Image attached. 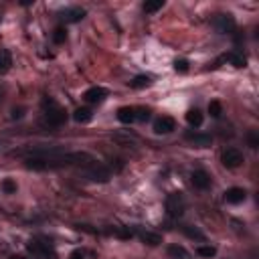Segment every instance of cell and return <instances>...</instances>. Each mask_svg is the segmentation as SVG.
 Returning <instances> with one entry per match:
<instances>
[{"instance_id":"cell-1","label":"cell","mask_w":259,"mask_h":259,"mask_svg":"<svg viewBox=\"0 0 259 259\" xmlns=\"http://www.w3.org/2000/svg\"><path fill=\"white\" fill-rule=\"evenodd\" d=\"M95 162L87 152H67L57 156H43V158H25V166L29 170H59L69 166H87Z\"/></svg>"},{"instance_id":"cell-2","label":"cell","mask_w":259,"mask_h":259,"mask_svg":"<svg viewBox=\"0 0 259 259\" xmlns=\"http://www.w3.org/2000/svg\"><path fill=\"white\" fill-rule=\"evenodd\" d=\"M45 105V114H43V124L49 128H61L65 122H67V114L61 105H57L53 99H45L43 101Z\"/></svg>"},{"instance_id":"cell-3","label":"cell","mask_w":259,"mask_h":259,"mask_svg":"<svg viewBox=\"0 0 259 259\" xmlns=\"http://www.w3.org/2000/svg\"><path fill=\"white\" fill-rule=\"evenodd\" d=\"M27 247H29V251H31L33 255H37L39 259H57V251H55V247L51 245V241L43 239V237H37V239L29 241Z\"/></svg>"},{"instance_id":"cell-4","label":"cell","mask_w":259,"mask_h":259,"mask_svg":"<svg viewBox=\"0 0 259 259\" xmlns=\"http://www.w3.org/2000/svg\"><path fill=\"white\" fill-rule=\"evenodd\" d=\"M83 176L91 180V182H107L112 178V170L107 168L105 164H99V162H91L83 168Z\"/></svg>"},{"instance_id":"cell-5","label":"cell","mask_w":259,"mask_h":259,"mask_svg":"<svg viewBox=\"0 0 259 259\" xmlns=\"http://www.w3.org/2000/svg\"><path fill=\"white\" fill-rule=\"evenodd\" d=\"M164 207H166L168 217L178 219V217H182L184 211H186V201H184V197H182L180 192H170L168 197H166Z\"/></svg>"},{"instance_id":"cell-6","label":"cell","mask_w":259,"mask_h":259,"mask_svg":"<svg viewBox=\"0 0 259 259\" xmlns=\"http://www.w3.org/2000/svg\"><path fill=\"white\" fill-rule=\"evenodd\" d=\"M213 27L217 29V33L221 35H233L237 25H235V18L231 14H217L213 18Z\"/></svg>"},{"instance_id":"cell-7","label":"cell","mask_w":259,"mask_h":259,"mask_svg":"<svg viewBox=\"0 0 259 259\" xmlns=\"http://www.w3.org/2000/svg\"><path fill=\"white\" fill-rule=\"evenodd\" d=\"M221 162H223L225 168H231V170L233 168H239L243 164V154L237 148H227L225 152L221 154Z\"/></svg>"},{"instance_id":"cell-8","label":"cell","mask_w":259,"mask_h":259,"mask_svg":"<svg viewBox=\"0 0 259 259\" xmlns=\"http://www.w3.org/2000/svg\"><path fill=\"white\" fill-rule=\"evenodd\" d=\"M190 182L194 188H199V190H207L211 186V174L205 170H194L192 172V176H190Z\"/></svg>"},{"instance_id":"cell-9","label":"cell","mask_w":259,"mask_h":259,"mask_svg":"<svg viewBox=\"0 0 259 259\" xmlns=\"http://www.w3.org/2000/svg\"><path fill=\"white\" fill-rule=\"evenodd\" d=\"M174 130H176V122L172 118L162 116V118H158L154 122V132L156 134H170V132H174Z\"/></svg>"},{"instance_id":"cell-10","label":"cell","mask_w":259,"mask_h":259,"mask_svg":"<svg viewBox=\"0 0 259 259\" xmlns=\"http://www.w3.org/2000/svg\"><path fill=\"white\" fill-rule=\"evenodd\" d=\"M184 138H186L188 142H192L194 146H199V148H209L211 142H213L211 134H201V132H186Z\"/></svg>"},{"instance_id":"cell-11","label":"cell","mask_w":259,"mask_h":259,"mask_svg":"<svg viewBox=\"0 0 259 259\" xmlns=\"http://www.w3.org/2000/svg\"><path fill=\"white\" fill-rule=\"evenodd\" d=\"M107 97V89H103V87H89L87 91L83 93V99L87 101V103H99V101H103Z\"/></svg>"},{"instance_id":"cell-12","label":"cell","mask_w":259,"mask_h":259,"mask_svg":"<svg viewBox=\"0 0 259 259\" xmlns=\"http://www.w3.org/2000/svg\"><path fill=\"white\" fill-rule=\"evenodd\" d=\"M247 199V192L243 190V188H239V186H233V188H229L227 192H225V201L229 203V205H239V203H243Z\"/></svg>"},{"instance_id":"cell-13","label":"cell","mask_w":259,"mask_h":259,"mask_svg":"<svg viewBox=\"0 0 259 259\" xmlns=\"http://www.w3.org/2000/svg\"><path fill=\"white\" fill-rule=\"evenodd\" d=\"M61 16L65 18V23H79V20L85 16V8H81V6L65 8V10L61 12Z\"/></svg>"},{"instance_id":"cell-14","label":"cell","mask_w":259,"mask_h":259,"mask_svg":"<svg viewBox=\"0 0 259 259\" xmlns=\"http://www.w3.org/2000/svg\"><path fill=\"white\" fill-rule=\"evenodd\" d=\"M136 235L140 237V241H144V243H148V245H152V247H156V245L162 243V237H160L158 233H152V231H138Z\"/></svg>"},{"instance_id":"cell-15","label":"cell","mask_w":259,"mask_h":259,"mask_svg":"<svg viewBox=\"0 0 259 259\" xmlns=\"http://www.w3.org/2000/svg\"><path fill=\"white\" fill-rule=\"evenodd\" d=\"M118 120L122 124H134L136 122V107H120L118 110Z\"/></svg>"},{"instance_id":"cell-16","label":"cell","mask_w":259,"mask_h":259,"mask_svg":"<svg viewBox=\"0 0 259 259\" xmlns=\"http://www.w3.org/2000/svg\"><path fill=\"white\" fill-rule=\"evenodd\" d=\"M73 120L77 124H89L93 120V112L89 110V107H77V110L73 112Z\"/></svg>"},{"instance_id":"cell-17","label":"cell","mask_w":259,"mask_h":259,"mask_svg":"<svg viewBox=\"0 0 259 259\" xmlns=\"http://www.w3.org/2000/svg\"><path fill=\"white\" fill-rule=\"evenodd\" d=\"M12 67V55L6 49H0V75H4Z\"/></svg>"},{"instance_id":"cell-18","label":"cell","mask_w":259,"mask_h":259,"mask_svg":"<svg viewBox=\"0 0 259 259\" xmlns=\"http://www.w3.org/2000/svg\"><path fill=\"white\" fill-rule=\"evenodd\" d=\"M223 61H229L233 67H245V65H247V59H245L241 53H237V51L227 53V55L223 57Z\"/></svg>"},{"instance_id":"cell-19","label":"cell","mask_w":259,"mask_h":259,"mask_svg":"<svg viewBox=\"0 0 259 259\" xmlns=\"http://www.w3.org/2000/svg\"><path fill=\"white\" fill-rule=\"evenodd\" d=\"M180 231L186 235V237H190V239H197V241H207V237H205V233L203 231H199L197 227H190V225H182L180 227Z\"/></svg>"},{"instance_id":"cell-20","label":"cell","mask_w":259,"mask_h":259,"mask_svg":"<svg viewBox=\"0 0 259 259\" xmlns=\"http://www.w3.org/2000/svg\"><path fill=\"white\" fill-rule=\"evenodd\" d=\"M203 114L199 112V110H188L186 112V122L192 126V128H201L203 126Z\"/></svg>"},{"instance_id":"cell-21","label":"cell","mask_w":259,"mask_h":259,"mask_svg":"<svg viewBox=\"0 0 259 259\" xmlns=\"http://www.w3.org/2000/svg\"><path fill=\"white\" fill-rule=\"evenodd\" d=\"M168 257H172V259H190L188 251L184 247H180V245H170L168 247Z\"/></svg>"},{"instance_id":"cell-22","label":"cell","mask_w":259,"mask_h":259,"mask_svg":"<svg viewBox=\"0 0 259 259\" xmlns=\"http://www.w3.org/2000/svg\"><path fill=\"white\" fill-rule=\"evenodd\" d=\"M148 85H150L148 75H138V77H134L132 81H130V87H134V89H144V87H148Z\"/></svg>"},{"instance_id":"cell-23","label":"cell","mask_w":259,"mask_h":259,"mask_svg":"<svg viewBox=\"0 0 259 259\" xmlns=\"http://www.w3.org/2000/svg\"><path fill=\"white\" fill-rule=\"evenodd\" d=\"M162 6H164V0H148V2H144V10H146L148 14L158 12Z\"/></svg>"},{"instance_id":"cell-24","label":"cell","mask_w":259,"mask_h":259,"mask_svg":"<svg viewBox=\"0 0 259 259\" xmlns=\"http://www.w3.org/2000/svg\"><path fill=\"white\" fill-rule=\"evenodd\" d=\"M209 114H211L213 118H221V116H223V105H221L219 101H211V103H209Z\"/></svg>"},{"instance_id":"cell-25","label":"cell","mask_w":259,"mask_h":259,"mask_svg":"<svg viewBox=\"0 0 259 259\" xmlns=\"http://www.w3.org/2000/svg\"><path fill=\"white\" fill-rule=\"evenodd\" d=\"M197 255H201V257H215V255H217V249L211 247V245H201V247H197Z\"/></svg>"},{"instance_id":"cell-26","label":"cell","mask_w":259,"mask_h":259,"mask_svg":"<svg viewBox=\"0 0 259 259\" xmlns=\"http://www.w3.org/2000/svg\"><path fill=\"white\" fill-rule=\"evenodd\" d=\"M69 259H93V253L87 251V249H75V251L69 255Z\"/></svg>"},{"instance_id":"cell-27","label":"cell","mask_w":259,"mask_h":259,"mask_svg":"<svg viewBox=\"0 0 259 259\" xmlns=\"http://www.w3.org/2000/svg\"><path fill=\"white\" fill-rule=\"evenodd\" d=\"M65 39H67V31H65L63 27H57L55 33H53V41L57 43V45H61V43H65Z\"/></svg>"},{"instance_id":"cell-28","label":"cell","mask_w":259,"mask_h":259,"mask_svg":"<svg viewBox=\"0 0 259 259\" xmlns=\"http://www.w3.org/2000/svg\"><path fill=\"white\" fill-rule=\"evenodd\" d=\"M148 120H150L148 107H136V122H148Z\"/></svg>"},{"instance_id":"cell-29","label":"cell","mask_w":259,"mask_h":259,"mask_svg":"<svg viewBox=\"0 0 259 259\" xmlns=\"http://www.w3.org/2000/svg\"><path fill=\"white\" fill-rule=\"evenodd\" d=\"M2 190H4L6 194H14V192H16V182L10 180V178H6V180L2 182Z\"/></svg>"},{"instance_id":"cell-30","label":"cell","mask_w":259,"mask_h":259,"mask_svg":"<svg viewBox=\"0 0 259 259\" xmlns=\"http://www.w3.org/2000/svg\"><path fill=\"white\" fill-rule=\"evenodd\" d=\"M174 69H176L178 73H186V71H188V61H186V59H176V61H174Z\"/></svg>"},{"instance_id":"cell-31","label":"cell","mask_w":259,"mask_h":259,"mask_svg":"<svg viewBox=\"0 0 259 259\" xmlns=\"http://www.w3.org/2000/svg\"><path fill=\"white\" fill-rule=\"evenodd\" d=\"M249 146H251V148H257V146H259V138H257L255 132H249Z\"/></svg>"},{"instance_id":"cell-32","label":"cell","mask_w":259,"mask_h":259,"mask_svg":"<svg viewBox=\"0 0 259 259\" xmlns=\"http://www.w3.org/2000/svg\"><path fill=\"white\" fill-rule=\"evenodd\" d=\"M23 112H25L23 107H18V110L14 107V110H12V118H14V120H16V118H23Z\"/></svg>"},{"instance_id":"cell-33","label":"cell","mask_w":259,"mask_h":259,"mask_svg":"<svg viewBox=\"0 0 259 259\" xmlns=\"http://www.w3.org/2000/svg\"><path fill=\"white\" fill-rule=\"evenodd\" d=\"M2 146H4V142H2V140H0V150H2Z\"/></svg>"},{"instance_id":"cell-34","label":"cell","mask_w":259,"mask_h":259,"mask_svg":"<svg viewBox=\"0 0 259 259\" xmlns=\"http://www.w3.org/2000/svg\"><path fill=\"white\" fill-rule=\"evenodd\" d=\"M0 101H2V91H0Z\"/></svg>"},{"instance_id":"cell-35","label":"cell","mask_w":259,"mask_h":259,"mask_svg":"<svg viewBox=\"0 0 259 259\" xmlns=\"http://www.w3.org/2000/svg\"><path fill=\"white\" fill-rule=\"evenodd\" d=\"M0 18H2V16H0Z\"/></svg>"}]
</instances>
